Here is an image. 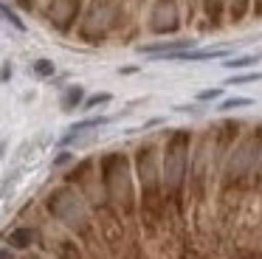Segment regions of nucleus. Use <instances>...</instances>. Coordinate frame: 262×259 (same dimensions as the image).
<instances>
[{
  "instance_id": "1",
  "label": "nucleus",
  "mask_w": 262,
  "mask_h": 259,
  "mask_svg": "<svg viewBox=\"0 0 262 259\" xmlns=\"http://www.w3.org/2000/svg\"><path fill=\"white\" fill-rule=\"evenodd\" d=\"M130 155L138 183V228L147 240H161L169 231V206L161 172V138H144Z\"/></svg>"
},
{
  "instance_id": "2",
  "label": "nucleus",
  "mask_w": 262,
  "mask_h": 259,
  "mask_svg": "<svg viewBox=\"0 0 262 259\" xmlns=\"http://www.w3.org/2000/svg\"><path fill=\"white\" fill-rule=\"evenodd\" d=\"M192 127H172L161 138V172H164V195L169 206L172 225H186L189 217V163H192Z\"/></svg>"
},
{
  "instance_id": "3",
  "label": "nucleus",
  "mask_w": 262,
  "mask_h": 259,
  "mask_svg": "<svg viewBox=\"0 0 262 259\" xmlns=\"http://www.w3.org/2000/svg\"><path fill=\"white\" fill-rule=\"evenodd\" d=\"M42 208H46V214L54 223H59L68 234H74L88 248V253L102 248V240H99V231H96V220H93V208L79 189H74L68 183L54 186L46 195V200H42Z\"/></svg>"
},
{
  "instance_id": "4",
  "label": "nucleus",
  "mask_w": 262,
  "mask_h": 259,
  "mask_svg": "<svg viewBox=\"0 0 262 259\" xmlns=\"http://www.w3.org/2000/svg\"><path fill=\"white\" fill-rule=\"evenodd\" d=\"M262 152V121H251L245 135L231 146L220 169V180H217V200H243L251 191V180H254V169Z\"/></svg>"
},
{
  "instance_id": "5",
  "label": "nucleus",
  "mask_w": 262,
  "mask_h": 259,
  "mask_svg": "<svg viewBox=\"0 0 262 259\" xmlns=\"http://www.w3.org/2000/svg\"><path fill=\"white\" fill-rule=\"evenodd\" d=\"M102 191L130 225H138V183L133 172V155L124 149H107L99 155Z\"/></svg>"
},
{
  "instance_id": "6",
  "label": "nucleus",
  "mask_w": 262,
  "mask_h": 259,
  "mask_svg": "<svg viewBox=\"0 0 262 259\" xmlns=\"http://www.w3.org/2000/svg\"><path fill=\"white\" fill-rule=\"evenodd\" d=\"M217 172L214 163V141H211V130H200L194 133L192 144V163H189V211H203L211 203V195L217 191Z\"/></svg>"
},
{
  "instance_id": "7",
  "label": "nucleus",
  "mask_w": 262,
  "mask_h": 259,
  "mask_svg": "<svg viewBox=\"0 0 262 259\" xmlns=\"http://www.w3.org/2000/svg\"><path fill=\"white\" fill-rule=\"evenodd\" d=\"M116 26H119V3L116 0H91L82 11L76 34L88 45H102Z\"/></svg>"
},
{
  "instance_id": "8",
  "label": "nucleus",
  "mask_w": 262,
  "mask_h": 259,
  "mask_svg": "<svg viewBox=\"0 0 262 259\" xmlns=\"http://www.w3.org/2000/svg\"><path fill=\"white\" fill-rule=\"evenodd\" d=\"M183 26V6L181 0H152L147 14V28L155 37H172Z\"/></svg>"
},
{
  "instance_id": "9",
  "label": "nucleus",
  "mask_w": 262,
  "mask_h": 259,
  "mask_svg": "<svg viewBox=\"0 0 262 259\" xmlns=\"http://www.w3.org/2000/svg\"><path fill=\"white\" fill-rule=\"evenodd\" d=\"M85 0H46L42 17L57 34H71L82 20Z\"/></svg>"
},
{
  "instance_id": "10",
  "label": "nucleus",
  "mask_w": 262,
  "mask_h": 259,
  "mask_svg": "<svg viewBox=\"0 0 262 259\" xmlns=\"http://www.w3.org/2000/svg\"><path fill=\"white\" fill-rule=\"evenodd\" d=\"M40 242H42V231L37 228V225H26V223L12 225V228L3 234V245H9L12 251H17V253L31 251V248L40 245Z\"/></svg>"
},
{
  "instance_id": "11",
  "label": "nucleus",
  "mask_w": 262,
  "mask_h": 259,
  "mask_svg": "<svg viewBox=\"0 0 262 259\" xmlns=\"http://www.w3.org/2000/svg\"><path fill=\"white\" fill-rule=\"evenodd\" d=\"M198 48L194 37H181V39H161V42H149V45H138V54L152 56V59H169V56L181 54V51H192Z\"/></svg>"
},
{
  "instance_id": "12",
  "label": "nucleus",
  "mask_w": 262,
  "mask_h": 259,
  "mask_svg": "<svg viewBox=\"0 0 262 259\" xmlns=\"http://www.w3.org/2000/svg\"><path fill=\"white\" fill-rule=\"evenodd\" d=\"M48 245H51L54 259H88V248L74 234H57Z\"/></svg>"
},
{
  "instance_id": "13",
  "label": "nucleus",
  "mask_w": 262,
  "mask_h": 259,
  "mask_svg": "<svg viewBox=\"0 0 262 259\" xmlns=\"http://www.w3.org/2000/svg\"><path fill=\"white\" fill-rule=\"evenodd\" d=\"M198 3H200V14H203L206 28H220L226 23L228 0H198Z\"/></svg>"
},
{
  "instance_id": "14",
  "label": "nucleus",
  "mask_w": 262,
  "mask_h": 259,
  "mask_svg": "<svg viewBox=\"0 0 262 259\" xmlns=\"http://www.w3.org/2000/svg\"><path fill=\"white\" fill-rule=\"evenodd\" d=\"M110 118L107 116H91V118H82V121H76V124H71L68 127V133L59 138V146H68L74 138H79L82 133H91V130H96V127H102V124H107Z\"/></svg>"
},
{
  "instance_id": "15",
  "label": "nucleus",
  "mask_w": 262,
  "mask_h": 259,
  "mask_svg": "<svg viewBox=\"0 0 262 259\" xmlns=\"http://www.w3.org/2000/svg\"><path fill=\"white\" fill-rule=\"evenodd\" d=\"M223 56H226V48H206V51L192 48V51H181V54L169 56V59H175V62H211V59H223Z\"/></svg>"
},
{
  "instance_id": "16",
  "label": "nucleus",
  "mask_w": 262,
  "mask_h": 259,
  "mask_svg": "<svg viewBox=\"0 0 262 259\" xmlns=\"http://www.w3.org/2000/svg\"><path fill=\"white\" fill-rule=\"evenodd\" d=\"M85 88L82 84H71V88L62 90V99H59V107H62V113H74L76 107L85 104Z\"/></svg>"
},
{
  "instance_id": "17",
  "label": "nucleus",
  "mask_w": 262,
  "mask_h": 259,
  "mask_svg": "<svg viewBox=\"0 0 262 259\" xmlns=\"http://www.w3.org/2000/svg\"><path fill=\"white\" fill-rule=\"evenodd\" d=\"M251 6H254V0H228L226 23H231V26H239V23H243L245 17L251 14Z\"/></svg>"
},
{
  "instance_id": "18",
  "label": "nucleus",
  "mask_w": 262,
  "mask_h": 259,
  "mask_svg": "<svg viewBox=\"0 0 262 259\" xmlns=\"http://www.w3.org/2000/svg\"><path fill=\"white\" fill-rule=\"evenodd\" d=\"M243 107H254V99L251 96H231V99H223L217 104L220 113H231V110H243Z\"/></svg>"
},
{
  "instance_id": "19",
  "label": "nucleus",
  "mask_w": 262,
  "mask_h": 259,
  "mask_svg": "<svg viewBox=\"0 0 262 259\" xmlns=\"http://www.w3.org/2000/svg\"><path fill=\"white\" fill-rule=\"evenodd\" d=\"M259 59H262L259 54H243V56H234V59H226L223 65H226L228 71H237V68L243 71V68H251V65H256Z\"/></svg>"
},
{
  "instance_id": "20",
  "label": "nucleus",
  "mask_w": 262,
  "mask_h": 259,
  "mask_svg": "<svg viewBox=\"0 0 262 259\" xmlns=\"http://www.w3.org/2000/svg\"><path fill=\"white\" fill-rule=\"evenodd\" d=\"M31 73H34L37 79H51L54 73H57V65H54L51 59H34L31 62Z\"/></svg>"
},
{
  "instance_id": "21",
  "label": "nucleus",
  "mask_w": 262,
  "mask_h": 259,
  "mask_svg": "<svg viewBox=\"0 0 262 259\" xmlns=\"http://www.w3.org/2000/svg\"><path fill=\"white\" fill-rule=\"evenodd\" d=\"M223 93H226V90H223L220 84H217V88H206V90H198V93H194V101H198V104H209V101L223 99Z\"/></svg>"
},
{
  "instance_id": "22",
  "label": "nucleus",
  "mask_w": 262,
  "mask_h": 259,
  "mask_svg": "<svg viewBox=\"0 0 262 259\" xmlns=\"http://www.w3.org/2000/svg\"><path fill=\"white\" fill-rule=\"evenodd\" d=\"M262 82V71H251V73H237V76H228V84H254Z\"/></svg>"
},
{
  "instance_id": "23",
  "label": "nucleus",
  "mask_w": 262,
  "mask_h": 259,
  "mask_svg": "<svg viewBox=\"0 0 262 259\" xmlns=\"http://www.w3.org/2000/svg\"><path fill=\"white\" fill-rule=\"evenodd\" d=\"M113 99V93H93V96H88L85 99V104H82V110H93V107H99V104H107V101Z\"/></svg>"
},
{
  "instance_id": "24",
  "label": "nucleus",
  "mask_w": 262,
  "mask_h": 259,
  "mask_svg": "<svg viewBox=\"0 0 262 259\" xmlns=\"http://www.w3.org/2000/svg\"><path fill=\"white\" fill-rule=\"evenodd\" d=\"M0 14L6 17V20H9V23H12V26H14V28H17V31H26V26H23V23H20V17H17V14H14V11H12V9H9V6H6V3H0Z\"/></svg>"
},
{
  "instance_id": "25",
  "label": "nucleus",
  "mask_w": 262,
  "mask_h": 259,
  "mask_svg": "<svg viewBox=\"0 0 262 259\" xmlns=\"http://www.w3.org/2000/svg\"><path fill=\"white\" fill-rule=\"evenodd\" d=\"M74 161V155H71V152H59L57 158H54V166H65V163H71Z\"/></svg>"
},
{
  "instance_id": "26",
  "label": "nucleus",
  "mask_w": 262,
  "mask_h": 259,
  "mask_svg": "<svg viewBox=\"0 0 262 259\" xmlns=\"http://www.w3.org/2000/svg\"><path fill=\"white\" fill-rule=\"evenodd\" d=\"M0 259H17V251H12L9 245H0Z\"/></svg>"
},
{
  "instance_id": "27",
  "label": "nucleus",
  "mask_w": 262,
  "mask_h": 259,
  "mask_svg": "<svg viewBox=\"0 0 262 259\" xmlns=\"http://www.w3.org/2000/svg\"><path fill=\"white\" fill-rule=\"evenodd\" d=\"M9 79H12V65L6 62V65L0 68V82H9Z\"/></svg>"
},
{
  "instance_id": "28",
  "label": "nucleus",
  "mask_w": 262,
  "mask_h": 259,
  "mask_svg": "<svg viewBox=\"0 0 262 259\" xmlns=\"http://www.w3.org/2000/svg\"><path fill=\"white\" fill-rule=\"evenodd\" d=\"M119 73L121 76H127V73H138V65H124V68H119Z\"/></svg>"
},
{
  "instance_id": "29",
  "label": "nucleus",
  "mask_w": 262,
  "mask_h": 259,
  "mask_svg": "<svg viewBox=\"0 0 262 259\" xmlns=\"http://www.w3.org/2000/svg\"><path fill=\"white\" fill-rule=\"evenodd\" d=\"M26 259H46V256H42V253H29Z\"/></svg>"
},
{
  "instance_id": "30",
  "label": "nucleus",
  "mask_w": 262,
  "mask_h": 259,
  "mask_svg": "<svg viewBox=\"0 0 262 259\" xmlns=\"http://www.w3.org/2000/svg\"><path fill=\"white\" fill-rule=\"evenodd\" d=\"M178 259H198V256H194V253H181Z\"/></svg>"
},
{
  "instance_id": "31",
  "label": "nucleus",
  "mask_w": 262,
  "mask_h": 259,
  "mask_svg": "<svg viewBox=\"0 0 262 259\" xmlns=\"http://www.w3.org/2000/svg\"><path fill=\"white\" fill-rule=\"evenodd\" d=\"M20 3H26V6H29V3H31V0H20Z\"/></svg>"
}]
</instances>
